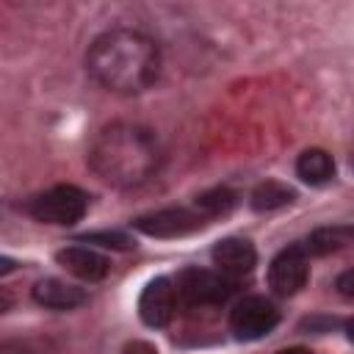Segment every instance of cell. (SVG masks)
Here are the masks:
<instances>
[{"label": "cell", "mask_w": 354, "mask_h": 354, "mask_svg": "<svg viewBox=\"0 0 354 354\" xmlns=\"http://www.w3.org/2000/svg\"><path fill=\"white\" fill-rule=\"evenodd\" d=\"M301 249L313 257V254H332L340 252L346 246L354 243V224H329V227H318L313 230L304 241H299Z\"/></svg>", "instance_id": "obj_12"}, {"label": "cell", "mask_w": 354, "mask_h": 354, "mask_svg": "<svg viewBox=\"0 0 354 354\" xmlns=\"http://www.w3.org/2000/svg\"><path fill=\"white\" fill-rule=\"evenodd\" d=\"M33 301L47 307V310H77L88 301V293L77 285H69L64 279H55V277H47V279H39L33 285Z\"/></svg>", "instance_id": "obj_10"}, {"label": "cell", "mask_w": 354, "mask_h": 354, "mask_svg": "<svg viewBox=\"0 0 354 354\" xmlns=\"http://www.w3.org/2000/svg\"><path fill=\"white\" fill-rule=\"evenodd\" d=\"M174 299H177V290H174L169 277L149 279L147 288L138 296V315H141V321L147 326H152V329L166 326L171 313H174Z\"/></svg>", "instance_id": "obj_8"}, {"label": "cell", "mask_w": 354, "mask_h": 354, "mask_svg": "<svg viewBox=\"0 0 354 354\" xmlns=\"http://www.w3.org/2000/svg\"><path fill=\"white\" fill-rule=\"evenodd\" d=\"M86 69L113 94H141L160 75V47L147 33L113 28L91 41Z\"/></svg>", "instance_id": "obj_1"}, {"label": "cell", "mask_w": 354, "mask_h": 354, "mask_svg": "<svg viewBox=\"0 0 354 354\" xmlns=\"http://www.w3.org/2000/svg\"><path fill=\"white\" fill-rule=\"evenodd\" d=\"M25 210L41 221V224H55V227H69L80 221L88 210V194L77 185H53L36 196L28 199Z\"/></svg>", "instance_id": "obj_3"}, {"label": "cell", "mask_w": 354, "mask_h": 354, "mask_svg": "<svg viewBox=\"0 0 354 354\" xmlns=\"http://www.w3.org/2000/svg\"><path fill=\"white\" fill-rule=\"evenodd\" d=\"M307 279H310V254L301 249V243L282 249L268 266V285L277 296L299 293L307 285Z\"/></svg>", "instance_id": "obj_6"}, {"label": "cell", "mask_w": 354, "mask_h": 354, "mask_svg": "<svg viewBox=\"0 0 354 354\" xmlns=\"http://www.w3.org/2000/svg\"><path fill=\"white\" fill-rule=\"evenodd\" d=\"M343 329H346V337H348V340L354 343V315H351V318L346 321V326H343Z\"/></svg>", "instance_id": "obj_21"}, {"label": "cell", "mask_w": 354, "mask_h": 354, "mask_svg": "<svg viewBox=\"0 0 354 354\" xmlns=\"http://www.w3.org/2000/svg\"><path fill=\"white\" fill-rule=\"evenodd\" d=\"M8 271H14V260L11 257H3L0 260V274H8Z\"/></svg>", "instance_id": "obj_19"}, {"label": "cell", "mask_w": 354, "mask_h": 354, "mask_svg": "<svg viewBox=\"0 0 354 354\" xmlns=\"http://www.w3.org/2000/svg\"><path fill=\"white\" fill-rule=\"evenodd\" d=\"M335 288H337V293H340L343 299H348V301H354V268H348V271H343V274L337 277V282H335Z\"/></svg>", "instance_id": "obj_17"}, {"label": "cell", "mask_w": 354, "mask_h": 354, "mask_svg": "<svg viewBox=\"0 0 354 354\" xmlns=\"http://www.w3.org/2000/svg\"><path fill=\"white\" fill-rule=\"evenodd\" d=\"M279 324V310L266 296H243L230 313V329L238 340H260Z\"/></svg>", "instance_id": "obj_5"}, {"label": "cell", "mask_w": 354, "mask_h": 354, "mask_svg": "<svg viewBox=\"0 0 354 354\" xmlns=\"http://www.w3.org/2000/svg\"><path fill=\"white\" fill-rule=\"evenodd\" d=\"M210 254H213L216 268L224 277H230L232 282L246 277V274H252V268L257 266V252L246 238H224V241H218L213 246Z\"/></svg>", "instance_id": "obj_9"}, {"label": "cell", "mask_w": 354, "mask_h": 354, "mask_svg": "<svg viewBox=\"0 0 354 354\" xmlns=\"http://www.w3.org/2000/svg\"><path fill=\"white\" fill-rule=\"evenodd\" d=\"M293 188H288L285 183H277V180H266L260 183L252 196H249V205L257 210V213H268V210H277V207H285L293 202Z\"/></svg>", "instance_id": "obj_14"}, {"label": "cell", "mask_w": 354, "mask_h": 354, "mask_svg": "<svg viewBox=\"0 0 354 354\" xmlns=\"http://www.w3.org/2000/svg\"><path fill=\"white\" fill-rule=\"evenodd\" d=\"M235 290V282L224 277L221 271H207V268H185L177 277V296L185 304L194 307H213L224 304Z\"/></svg>", "instance_id": "obj_4"}, {"label": "cell", "mask_w": 354, "mask_h": 354, "mask_svg": "<svg viewBox=\"0 0 354 354\" xmlns=\"http://www.w3.org/2000/svg\"><path fill=\"white\" fill-rule=\"evenodd\" d=\"M207 218L194 207H163V210H152V213H144L133 221V227L149 238H180V235H188L194 230H199Z\"/></svg>", "instance_id": "obj_7"}, {"label": "cell", "mask_w": 354, "mask_h": 354, "mask_svg": "<svg viewBox=\"0 0 354 354\" xmlns=\"http://www.w3.org/2000/svg\"><path fill=\"white\" fill-rule=\"evenodd\" d=\"M351 169H354V158H351Z\"/></svg>", "instance_id": "obj_22"}, {"label": "cell", "mask_w": 354, "mask_h": 354, "mask_svg": "<svg viewBox=\"0 0 354 354\" xmlns=\"http://www.w3.org/2000/svg\"><path fill=\"white\" fill-rule=\"evenodd\" d=\"M296 174L307 183V185H324L335 177V160L326 149H304L296 160Z\"/></svg>", "instance_id": "obj_13"}, {"label": "cell", "mask_w": 354, "mask_h": 354, "mask_svg": "<svg viewBox=\"0 0 354 354\" xmlns=\"http://www.w3.org/2000/svg\"><path fill=\"white\" fill-rule=\"evenodd\" d=\"M55 260L69 271L75 274L77 279H86V282H100L108 271H111V263L108 257H102L100 252L88 249V246H64Z\"/></svg>", "instance_id": "obj_11"}, {"label": "cell", "mask_w": 354, "mask_h": 354, "mask_svg": "<svg viewBox=\"0 0 354 354\" xmlns=\"http://www.w3.org/2000/svg\"><path fill=\"white\" fill-rule=\"evenodd\" d=\"M88 166L116 188H136L160 169V147L147 127L116 122L97 133Z\"/></svg>", "instance_id": "obj_2"}, {"label": "cell", "mask_w": 354, "mask_h": 354, "mask_svg": "<svg viewBox=\"0 0 354 354\" xmlns=\"http://www.w3.org/2000/svg\"><path fill=\"white\" fill-rule=\"evenodd\" d=\"M277 354H313L310 348H301V346H293V348H282V351H277Z\"/></svg>", "instance_id": "obj_20"}, {"label": "cell", "mask_w": 354, "mask_h": 354, "mask_svg": "<svg viewBox=\"0 0 354 354\" xmlns=\"http://www.w3.org/2000/svg\"><path fill=\"white\" fill-rule=\"evenodd\" d=\"M77 241H83V243H100V246H108V249H130V246H136V241L130 235L119 232V230H113V232H108V230L105 232H86Z\"/></svg>", "instance_id": "obj_16"}, {"label": "cell", "mask_w": 354, "mask_h": 354, "mask_svg": "<svg viewBox=\"0 0 354 354\" xmlns=\"http://www.w3.org/2000/svg\"><path fill=\"white\" fill-rule=\"evenodd\" d=\"M238 196L230 191V188H213V191H205L202 196H196V210L205 216V218H216V216H224L235 207Z\"/></svg>", "instance_id": "obj_15"}, {"label": "cell", "mask_w": 354, "mask_h": 354, "mask_svg": "<svg viewBox=\"0 0 354 354\" xmlns=\"http://www.w3.org/2000/svg\"><path fill=\"white\" fill-rule=\"evenodd\" d=\"M122 354H158V348L152 343H147V340H133V343L124 346Z\"/></svg>", "instance_id": "obj_18"}]
</instances>
